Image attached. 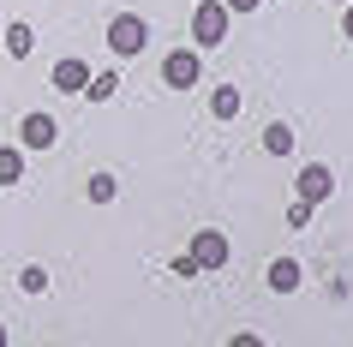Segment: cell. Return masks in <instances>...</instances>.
<instances>
[{"instance_id":"obj_13","label":"cell","mask_w":353,"mask_h":347,"mask_svg":"<svg viewBox=\"0 0 353 347\" xmlns=\"http://www.w3.org/2000/svg\"><path fill=\"white\" fill-rule=\"evenodd\" d=\"M24 180V150H0V186H19Z\"/></svg>"},{"instance_id":"obj_19","label":"cell","mask_w":353,"mask_h":347,"mask_svg":"<svg viewBox=\"0 0 353 347\" xmlns=\"http://www.w3.org/2000/svg\"><path fill=\"white\" fill-rule=\"evenodd\" d=\"M228 347H270V341H263V335H234Z\"/></svg>"},{"instance_id":"obj_4","label":"cell","mask_w":353,"mask_h":347,"mask_svg":"<svg viewBox=\"0 0 353 347\" xmlns=\"http://www.w3.org/2000/svg\"><path fill=\"white\" fill-rule=\"evenodd\" d=\"M294 192H299V198H305V204L317 210V204H330V198H335V174H330L323 162H312V168H299Z\"/></svg>"},{"instance_id":"obj_5","label":"cell","mask_w":353,"mask_h":347,"mask_svg":"<svg viewBox=\"0 0 353 347\" xmlns=\"http://www.w3.org/2000/svg\"><path fill=\"white\" fill-rule=\"evenodd\" d=\"M192 264H198V270H222L228 264V234H216V228H204V234H192Z\"/></svg>"},{"instance_id":"obj_21","label":"cell","mask_w":353,"mask_h":347,"mask_svg":"<svg viewBox=\"0 0 353 347\" xmlns=\"http://www.w3.org/2000/svg\"><path fill=\"white\" fill-rule=\"evenodd\" d=\"M0 347H6V329H0Z\"/></svg>"},{"instance_id":"obj_2","label":"cell","mask_w":353,"mask_h":347,"mask_svg":"<svg viewBox=\"0 0 353 347\" xmlns=\"http://www.w3.org/2000/svg\"><path fill=\"white\" fill-rule=\"evenodd\" d=\"M228 37V6L222 0H198V12H192V42L198 48H216Z\"/></svg>"},{"instance_id":"obj_16","label":"cell","mask_w":353,"mask_h":347,"mask_svg":"<svg viewBox=\"0 0 353 347\" xmlns=\"http://www.w3.org/2000/svg\"><path fill=\"white\" fill-rule=\"evenodd\" d=\"M305 221H312V204L294 198V204H288V228H305Z\"/></svg>"},{"instance_id":"obj_6","label":"cell","mask_w":353,"mask_h":347,"mask_svg":"<svg viewBox=\"0 0 353 347\" xmlns=\"http://www.w3.org/2000/svg\"><path fill=\"white\" fill-rule=\"evenodd\" d=\"M54 138H60L54 114H24V126H19V144H24V150H48Z\"/></svg>"},{"instance_id":"obj_20","label":"cell","mask_w":353,"mask_h":347,"mask_svg":"<svg viewBox=\"0 0 353 347\" xmlns=\"http://www.w3.org/2000/svg\"><path fill=\"white\" fill-rule=\"evenodd\" d=\"M341 37L353 42V0H347V19H341Z\"/></svg>"},{"instance_id":"obj_11","label":"cell","mask_w":353,"mask_h":347,"mask_svg":"<svg viewBox=\"0 0 353 347\" xmlns=\"http://www.w3.org/2000/svg\"><path fill=\"white\" fill-rule=\"evenodd\" d=\"M210 114H216V120H234V114H240V90H234V84H222V90L210 96Z\"/></svg>"},{"instance_id":"obj_18","label":"cell","mask_w":353,"mask_h":347,"mask_svg":"<svg viewBox=\"0 0 353 347\" xmlns=\"http://www.w3.org/2000/svg\"><path fill=\"white\" fill-rule=\"evenodd\" d=\"M222 6H228V12H258L263 0H222Z\"/></svg>"},{"instance_id":"obj_8","label":"cell","mask_w":353,"mask_h":347,"mask_svg":"<svg viewBox=\"0 0 353 347\" xmlns=\"http://www.w3.org/2000/svg\"><path fill=\"white\" fill-rule=\"evenodd\" d=\"M299 275H305V270H299V257H276V264H270V288H276V293H294Z\"/></svg>"},{"instance_id":"obj_14","label":"cell","mask_w":353,"mask_h":347,"mask_svg":"<svg viewBox=\"0 0 353 347\" xmlns=\"http://www.w3.org/2000/svg\"><path fill=\"white\" fill-rule=\"evenodd\" d=\"M84 198H90V204H114V174H90Z\"/></svg>"},{"instance_id":"obj_15","label":"cell","mask_w":353,"mask_h":347,"mask_svg":"<svg viewBox=\"0 0 353 347\" xmlns=\"http://www.w3.org/2000/svg\"><path fill=\"white\" fill-rule=\"evenodd\" d=\"M19 288H24V293H48V270H42V264L19 270Z\"/></svg>"},{"instance_id":"obj_3","label":"cell","mask_w":353,"mask_h":347,"mask_svg":"<svg viewBox=\"0 0 353 347\" xmlns=\"http://www.w3.org/2000/svg\"><path fill=\"white\" fill-rule=\"evenodd\" d=\"M198 72H204V54H198V48H174V54L162 60V84L168 90H192Z\"/></svg>"},{"instance_id":"obj_7","label":"cell","mask_w":353,"mask_h":347,"mask_svg":"<svg viewBox=\"0 0 353 347\" xmlns=\"http://www.w3.org/2000/svg\"><path fill=\"white\" fill-rule=\"evenodd\" d=\"M84 84H90V66H84V60H78V54H66V60H54V90H66V96H78V90H84Z\"/></svg>"},{"instance_id":"obj_9","label":"cell","mask_w":353,"mask_h":347,"mask_svg":"<svg viewBox=\"0 0 353 347\" xmlns=\"http://www.w3.org/2000/svg\"><path fill=\"white\" fill-rule=\"evenodd\" d=\"M6 54L30 60V54H37V30H30V24H6Z\"/></svg>"},{"instance_id":"obj_12","label":"cell","mask_w":353,"mask_h":347,"mask_svg":"<svg viewBox=\"0 0 353 347\" xmlns=\"http://www.w3.org/2000/svg\"><path fill=\"white\" fill-rule=\"evenodd\" d=\"M84 90H90V102H114V96H120V78H114V72H90Z\"/></svg>"},{"instance_id":"obj_1","label":"cell","mask_w":353,"mask_h":347,"mask_svg":"<svg viewBox=\"0 0 353 347\" xmlns=\"http://www.w3.org/2000/svg\"><path fill=\"white\" fill-rule=\"evenodd\" d=\"M144 42H150V24H144V19L120 12V19L108 24V48H114V60H138V54H144Z\"/></svg>"},{"instance_id":"obj_17","label":"cell","mask_w":353,"mask_h":347,"mask_svg":"<svg viewBox=\"0 0 353 347\" xmlns=\"http://www.w3.org/2000/svg\"><path fill=\"white\" fill-rule=\"evenodd\" d=\"M174 275H180V281H192V275H204V270L192 264V252H180V257H174Z\"/></svg>"},{"instance_id":"obj_10","label":"cell","mask_w":353,"mask_h":347,"mask_svg":"<svg viewBox=\"0 0 353 347\" xmlns=\"http://www.w3.org/2000/svg\"><path fill=\"white\" fill-rule=\"evenodd\" d=\"M263 150H270V156H294V126H281V120H270V126H263V138H258Z\"/></svg>"}]
</instances>
